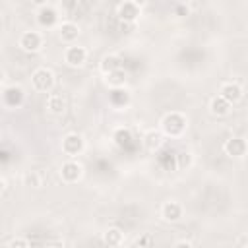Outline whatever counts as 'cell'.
<instances>
[{
  "instance_id": "277c9868",
  "label": "cell",
  "mask_w": 248,
  "mask_h": 248,
  "mask_svg": "<svg viewBox=\"0 0 248 248\" xmlns=\"http://www.w3.org/2000/svg\"><path fill=\"white\" fill-rule=\"evenodd\" d=\"M140 14H141V10H140V4H138V2H122V4L118 6V10H116L118 19L124 21V23L136 21Z\"/></svg>"
},
{
  "instance_id": "6da1fadb",
  "label": "cell",
  "mask_w": 248,
  "mask_h": 248,
  "mask_svg": "<svg viewBox=\"0 0 248 248\" xmlns=\"http://www.w3.org/2000/svg\"><path fill=\"white\" fill-rule=\"evenodd\" d=\"M161 128H163V132H165L167 136L176 138V136H180V134L186 130V118H184L180 112H169V114L163 116Z\"/></svg>"
},
{
  "instance_id": "7402d4cb",
  "label": "cell",
  "mask_w": 248,
  "mask_h": 248,
  "mask_svg": "<svg viewBox=\"0 0 248 248\" xmlns=\"http://www.w3.org/2000/svg\"><path fill=\"white\" fill-rule=\"evenodd\" d=\"M25 184H27V186H33V188H39V186H41L39 174H37V172H29V174L25 176Z\"/></svg>"
},
{
  "instance_id": "2e32d148",
  "label": "cell",
  "mask_w": 248,
  "mask_h": 248,
  "mask_svg": "<svg viewBox=\"0 0 248 248\" xmlns=\"http://www.w3.org/2000/svg\"><path fill=\"white\" fill-rule=\"evenodd\" d=\"M143 145L149 149V151H155L163 145V134L157 132V130H149L145 136H143Z\"/></svg>"
},
{
  "instance_id": "9c48e42d",
  "label": "cell",
  "mask_w": 248,
  "mask_h": 248,
  "mask_svg": "<svg viewBox=\"0 0 248 248\" xmlns=\"http://www.w3.org/2000/svg\"><path fill=\"white\" fill-rule=\"evenodd\" d=\"M85 58H87V52H85L83 46H79V45H72V46L66 48L64 60H66L70 66H81V64L85 62Z\"/></svg>"
},
{
  "instance_id": "30bf717a",
  "label": "cell",
  "mask_w": 248,
  "mask_h": 248,
  "mask_svg": "<svg viewBox=\"0 0 248 248\" xmlns=\"http://www.w3.org/2000/svg\"><path fill=\"white\" fill-rule=\"evenodd\" d=\"M37 19H39V23H41L43 27H52V25L58 21V14H56V10H54L52 6L45 4V6L39 8V12H37Z\"/></svg>"
},
{
  "instance_id": "8992f818",
  "label": "cell",
  "mask_w": 248,
  "mask_h": 248,
  "mask_svg": "<svg viewBox=\"0 0 248 248\" xmlns=\"http://www.w3.org/2000/svg\"><path fill=\"white\" fill-rule=\"evenodd\" d=\"M25 99V93L19 85H10L4 89V105L8 108H17Z\"/></svg>"
},
{
  "instance_id": "5b68a950",
  "label": "cell",
  "mask_w": 248,
  "mask_h": 248,
  "mask_svg": "<svg viewBox=\"0 0 248 248\" xmlns=\"http://www.w3.org/2000/svg\"><path fill=\"white\" fill-rule=\"evenodd\" d=\"M19 46L23 50H27V52H37L43 46V37L37 31H25L19 37Z\"/></svg>"
},
{
  "instance_id": "3957f363",
  "label": "cell",
  "mask_w": 248,
  "mask_h": 248,
  "mask_svg": "<svg viewBox=\"0 0 248 248\" xmlns=\"http://www.w3.org/2000/svg\"><path fill=\"white\" fill-rule=\"evenodd\" d=\"M83 147H85L83 138H81L79 134H76V132L68 134V136L62 140V151H64L66 155H70V157L79 155V153L83 151Z\"/></svg>"
},
{
  "instance_id": "ac0fdd59",
  "label": "cell",
  "mask_w": 248,
  "mask_h": 248,
  "mask_svg": "<svg viewBox=\"0 0 248 248\" xmlns=\"http://www.w3.org/2000/svg\"><path fill=\"white\" fill-rule=\"evenodd\" d=\"M126 72L120 68V70H114V72H110L108 76H107V83L110 85V87H114V89H120V87H124V83H126Z\"/></svg>"
},
{
  "instance_id": "cb8c5ba5",
  "label": "cell",
  "mask_w": 248,
  "mask_h": 248,
  "mask_svg": "<svg viewBox=\"0 0 248 248\" xmlns=\"http://www.w3.org/2000/svg\"><path fill=\"white\" fill-rule=\"evenodd\" d=\"M176 157H178V167H180V169H184V167H190V163H192V157H190V153H178Z\"/></svg>"
},
{
  "instance_id": "8fae6325",
  "label": "cell",
  "mask_w": 248,
  "mask_h": 248,
  "mask_svg": "<svg viewBox=\"0 0 248 248\" xmlns=\"http://www.w3.org/2000/svg\"><path fill=\"white\" fill-rule=\"evenodd\" d=\"M221 97L232 105V103H236V101L242 99V87L238 83H234V81H227L221 87Z\"/></svg>"
},
{
  "instance_id": "52a82bcc",
  "label": "cell",
  "mask_w": 248,
  "mask_h": 248,
  "mask_svg": "<svg viewBox=\"0 0 248 248\" xmlns=\"http://www.w3.org/2000/svg\"><path fill=\"white\" fill-rule=\"evenodd\" d=\"M60 176L64 182L72 184V182H78L81 178V165L76 163V161H66L62 167H60Z\"/></svg>"
},
{
  "instance_id": "44dd1931",
  "label": "cell",
  "mask_w": 248,
  "mask_h": 248,
  "mask_svg": "<svg viewBox=\"0 0 248 248\" xmlns=\"http://www.w3.org/2000/svg\"><path fill=\"white\" fill-rule=\"evenodd\" d=\"M110 99H112V103H114V105H118V107L128 103V95H126V93H122V91H114Z\"/></svg>"
},
{
  "instance_id": "4316f807",
  "label": "cell",
  "mask_w": 248,
  "mask_h": 248,
  "mask_svg": "<svg viewBox=\"0 0 248 248\" xmlns=\"http://www.w3.org/2000/svg\"><path fill=\"white\" fill-rule=\"evenodd\" d=\"M176 12H178L180 16H184V14H188V8H186V6H178V8H176Z\"/></svg>"
},
{
  "instance_id": "f546056e",
  "label": "cell",
  "mask_w": 248,
  "mask_h": 248,
  "mask_svg": "<svg viewBox=\"0 0 248 248\" xmlns=\"http://www.w3.org/2000/svg\"><path fill=\"white\" fill-rule=\"evenodd\" d=\"M246 248H248V246H246Z\"/></svg>"
},
{
  "instance_id": "9a60e30c",
  "label": "cell",
  "mask_w": 248,
  "mask_h": 248,
  "mask_svg": "<svg viewBox=\"0 0 248 248\" xmlns=\"http://www.w3.org/2000/svg\"><path fill=\"white\" fill-rule=\"evenodd\" d=\"M209 110H211V114H215V116H225V114H229V110H231V103L225 101L221 95H217V97L211 99Z\"/></svg>"
},
{
  "instance_id": "d6986e66",
  "label": "cell",
  "mask_w": 248,
  "mask_h": 248,
  "mask_svg": "<svg viewBox=\"0 0 248 248\" xmlns=\"http://www.w3.org/2000/svg\"><path fill=\"white\" fill-rule=\"evenodd\" d=\"M103 240H105L107 246H120V242H122V232H120V229H114V227L108 229V231L105 232Z\"/></svg>"
},
{
  "instance_id": "f1b7e54d",
  "label": "cell",
  "mask_w": 248,
  "mask_h": 248,
  "mask_svg": "<svg viewBox=\"0 0 248 248\" xmlns=\"http://www.w3.org/2000/svg\"><path fill=\"white\" fill-rule=\"evenodd\" d=\"M246 143H248V134H246Z\"/></svg>"
},
{
  "instance_id": "7a4b0ae2",
  "label": "cell",
  "mask_w": 248,
  "mask_h": 248,
  "mask_svg": "<svg viewBox=\"0 0 248 248\" xmlns=\"http://www.w3.org/2000/svg\"><path fill=\"white\" fill-rule=\"evenodd\" d=\"M31 81L37 91H50L54 87V74L48 68H37L31 76Z\"/></svg>"
},
{
  "instance_id": "ba28073f",
  "label": "cell",
  "mask_w": 248,
  "mask_h": 248,
  "mask_svg": "<svg viewBox=\"0 0 248 248\" xmlns=\"http://www.w3.org/2000/svg\"><path fill=\"white\" fill-rule=\"evenodd\" d=\"M248 151V143L244 138H231L225 141V153L229 157H244Z\"/></svg>"
},
{
  "instance_id": "484cf974",
  "label": "cell",
  "mask_w": 248,
  "mask_h": 248,
  "mask_svg": "<svg viewBox=\"0 0 248 248\" xmlns=\"http://www.w3.org/2000/svg\"><path fill=\"white\" fill-rule=\"evenodd\" d=\"M172 248H192V244L188 240H178V242H174Z\"/></svg>"
},
{
  "instance_id": "4fadbf2b",
  "label": "cell",
  "mask_w": 248,
  "mask_h": 248,
  "mask_svg": "<svg viewBox=\"0 0 248 248\" xmlns=\"http://www.w3.org/2000/svg\"><path fill=\"white\" fill-rule=\"evenodd\" d=\"M46 110L50 114H56V116L62 114L66 110V99L62 95H58V93L48 95V99H46Z\"/></svg>"
},
{
  "instance_id": "ffe728a7",
  "label": "cell",
  "mask_w": 248,
  "mask_h": 248,
  "mask_svg": "<svg viewBox=\"0 0 248 248\" xmlns=\"http://www.w3.org/2000/svg\"><path fill=\"white\" fill-rule=\"evenodd\" d=\"M130 140H132V134H130V130H126V128H120V130H116V132H114V141H116V145L124 147V145H128V143H130Z\"/></svg>"
},
{
  "instance_id": "5bb4252c",
  "label": "cell",
  "mask_w": 248,
  "mask_h": 248,
  "mask_svg": "<svg viewBox=\"0 0 248 248\" xmlns=\"http://www.w3.org/2000/svg\"><path fill=\"white\" fill-rule=\"evenodd\" d=\"M58 33H60V39H62V41L74 43V41L78 39V35H79V27H78L74 21H64V23L60 25Z\"/></svg>"
},
{
  "instance_id": "603a6c76",
  "label": "cell",
  "mask_w": 248,
  "mask_h": 248,
  "mask_svg": "<svg viewBox=\"0 0 248 248\" xmlns=\"http://www.w3.org/2000/svg\"><path fill=\"white\" fill-rule=\"evenodd\" d=\"M8 248H29V242L25 240V238H12L10 240V244H8Z\"/></svg>"
},
{
  "instance_id": "7c38bea8",
  "label": "cell",
  "mask_w": 248,
  "mask_h": 248,
  "mask_svg": "<svg viewBox=\"0 0 248 248\" xmlns=\"http://www.w3.org/2000/svg\"><path fill=\"white\" fill-rule=\"evenodd\" d=\"M161 215H163V219L165 221H178L180 217H182V207H180V203H176V202H167V203H163V207H161Z\"/></svg>"
},
{
  "instance_id": "e0dca14e",
  "label": "cell",
  "mask_w": 248,
  "mask_h": 248,
  "mask_svg": "<svg viewBox=\"0 0 248 248\" xmlns=\"http://www.w3.org/2000/svg\"><path fill=\"white\" fill-rule=\"evenodd\" d=\"M120 68H122V62H120V58H118V56L108 54V56H105V58L101 60V70L105 72V76H108L110 72L120 70Z\"/></svg>"
},
{
  "instance_id": "83f0119b",
  "label": "cell",
  "mask_w": 248,
  "mask_h": 248,
  "mask_svg": "<svg viewBox=\"0 0 248 248\" xmlns=\"http://www.w3.org/2000/svg\"><path fill=\"white\" fill-rule=\"evenodd\" d=\"M6 190H8V184H6V180L2 178V194H6Z\"/></svg>"
},
{
  "instance_id": "d4e9b609",
  "label": "cell",
  "mask_w": 248,
  "mask_h": 248,
  "mask_svg": "<svg viewBox=\"0 0 248 248\" xmlns=\"http://www.w3.org/2000/svg\"><path fill=\"white\" fill-rule=\"evenodd\" d=\"M149 242H151V236H149V234H143L141 238H138V246H140V248H147Z\"/></svg>"
}]
</instances>
